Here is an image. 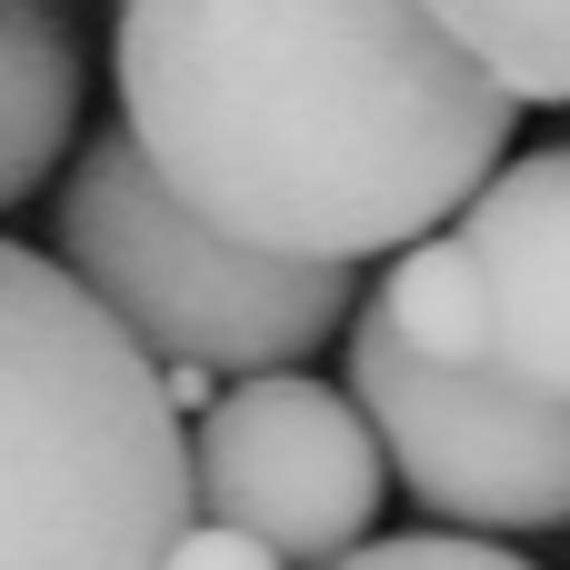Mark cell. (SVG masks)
<instances>
[{"label":"cell","instance_id":"30bf717a","mask_svg":"<svg viewBox=\"0 0 570 570\" xmlns=\"http://www.w3.org/2000/svg\"><path fill=\"white\" fill-rule=\"evenodd\" d=\"M331 570H531V561H511V551H491L471 531H411V541H361Z\"/></svg>","mask_w":570,"mask_h":570},{"label":"cell","instance_id":"8fae6325","mask_svg":"<svg viewBox=\"0 0 570 570\" xmlns=\"http://www.w3.org/2000/svg\"><path fill=\"white\" fill-rule=\"evenodd\" d=\"M160 570H291L261 531H240V521H210V511H190L180 531H170V551Z\"/></svg>","mask_w":570,"mask_h":570},{"label":"cell","instance_id":"6da1fadb","mask_svg":"<svg viewBox=\"0 0 570 570\" xmlns=\"http://www.w3.org/2000/svg\"><path fill=\"white\" fill-rule=\"evenodd\" d=\"M130 140L220 230L391 261L511 160L521 90L431 0H120Z\"/></svg>","mask_w":570,"mask_h":570},{"label":"cell","instance_id":"52a82bcc","mask_svg":"<svg viewBox=\"0 0 570 570\" xmlns=\"http://www.w3.org/2000/svg\"><path fill=\"white\" fill-rule=\"evenodd\" d=\"M80 130V40L50 0H0V210H20Z\"/></svg>","mask_w":570,"mask_h":570},{"label":"cell","instance_id":"5b68a950","mask_svg":"<svg viewBox=\"0 0 570 570\" xmlns=\"http://www.w3.org/2000/svg\"><path fill=\"white\" fill-rule=\"evenodd\" d=\"M391 491V451L371 411L311 371H240L190 421V501L210 521L261 531L291 570H331L371 541Z\"/></svg>","mask_w":570,"mask_h":570},{"label":"cell","instance_id":"8992f818","mask_svg":"<svg viewBox=\"0 0 570 570\" xmlns=\"http://www.w3.org/2000/svg\"><path fill=\"white\" fill-rule=\"evenodd\" d=\"M451 230L491 281V361L570 401V140L501 160Z\"/></svg>","mask_w":570,"mask_h":570},{"label":"cell","instance_id":"7a4b0ae2","mask_svg":"<svg viewBox=\"0 0 570 570\" xmlns=\"http://www.w3.org/2000/svg\"><path fill=\"white\" fill-rule=\"evenodd\" d=\"M190 511L170 371L70 261L0 240V570H160Z\"/></svg>","mask_w":570,"mask_h":570},{"label":"cell","instance_id":"ba28073f","mask_svg":"<svg viewBox=\"0 0 570 570\" xmlns=\"http://www.w3.org/2000/svg\"><path fill=\"white\" fill-rule=\"evenodd\" d=\"M371 311L421 361H491V281H481V261L451 220L391 250V281L371 291Z\"/></svg>","mask_w":570,"mask_h":570},{"label":"cell","instance_id":"277c9868","mask_svg":"<svg viewBox=\"0 0 570 570\" xmlns=\"http://www.w3.org/2000/svg\"><path fill=\"white\" fill-rule=\"evenodd\" d=\"M351 401L371 411L401 491L461 531L570 521V401L501 361H421L381 311L351 321Z\"/></svg>","mask_w":570,"mask_h":570},{"label":"cell","instance_id":"3957f363","mask_svg":"<svg viewBox=\"0 0 570 570\" xmlns=\"http://www.w3.org/2000/svg\"><path fill=\"white\" fill-rule=\"evenodd\" d=\"M50 240L160 371H281L351 321V261H301L220 230L190 190H170L130 120L80 140L70 190L50 200Z\"/></svg>","mask_w":570,"mask_h":570},{"label":"cell","instance_id":"9c48e42d","mask_svg":"<svg viewBox=\"0 0 570 570\" xmlns=\"http://www.w3.org/2000/svg\"><path fill=\"white\" fill-rule=\"evenodd\" d=\"M521 100H570V0H431Z\"/></svg>","mask_w":570,"mask_h":570}]
</instances>
